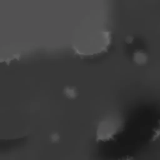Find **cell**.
Segmentation results:
<instances>
[{
	"instance_id": "2",
	"label": "cell",
	"mask_w": 160,
	"mask_h": 160,
	"mask_svg": "<svg viewBox=\"0 0 160 160\" xmlns=\"http://www.w3.org/2000/svg\"><path fill=\"white\" fill-rule=\"evenodd\" d=\"M148 59V55L143 50H136L133 53V61L138 65H143L147 63Z\"/></svg>"
},
{
	"instance_id": "3",
	"label": "cell",
	"mask_w": 160,
	"mask_h": 160,
	"mask_svg": "<svg viewBox=\"0 0 160 160\" xmlns=\"http://www.w3.org/2000/svg\"><path fill=\"white\" fill-rule=\"evenodd\" d=\"M159 125L153 130V133L151 138V140L154 141L160 138V120L158 121Z\"/></svg>"
},
{
	"instance_id": "1",
	"label": "cell",
	"mask_w": 160,
	"mask_h": 160,
	"mask_svg": "<svg viewBox=\"0 0 160 160\" xmlns=\"http://www.w3.org/2000/svg\"><path fill=\"white\" fill-rule=\"evenodd\" d=\"M121 124L113 120H105L99 124L96 134L97 141H106L113 139V137L121 130Z\"/></svg>"
},
{
	"instance_id": "6",
	"label": "cell",
	"mask_w": 160,
	"mask_h": 160,
	"mask_svg": "<svg viewBox=\"0 0 160 160\" xmlns=\"http://www.w3.org/2000/svg\"><path fill=\"white\" fill-rule=\"evenodd\" d=\"M132 158L130 156H128L122 159V160H132Z\"/></svg>"
},
{
	"instance_id": "4",
	"label": "cell",
	"mask_w": 160,
	"mask_h": 160,
	"mask_svg": "<svg viewBox=\"0 0 160 160\" xmlns=\"http://www.w3.org/2000/svg\"><path fill=\"white\" fill-rule=\"evenodd\" d=\"M65 92L67 96L71 98H72L73 97V96H74L75 94V93L74 90L68 88L65 89Z\"/></svg>"
},
{
	"instance_id": "5",
	"label": "cell",
	"mask_w": 160,
	"mask_h": 160,
	"mask_svg": "<svg viewBox=\"0 0 160 160\" xmlns=\"http://www.w3.org/2000/svg\"><path fill=\"white\" fill-rule=\"evenodd\" d=\"M134 39V38L132 36H127L125 39L126 42L128 43H131Z\"/></svg>"
}]
</instances>
